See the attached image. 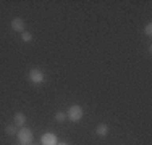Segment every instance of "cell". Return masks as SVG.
<instances>
[{"label": "cell", "instance_id": "11", "mask_svg": "<svg viewBox=\"0 0 152 145\" xmlns=\"http://www.w3.org/2000/svg\"><path fill=\"white\" fill-rule=\"evenodd\" d=\"M144 32H146L147 36H152V24H146V28H144Z\"/></svg>", "mask_w": 152, "mask_h": 145}, {"label": "cell", "instance_id": "3", "mask_svg": "<svg viewBox=\"0 0 152 145\" xmlns=\"http://www.w3.org/2000/svg\"><path fill=\"white\" fill-rule=\"evenodd\" d=\"M29 79H31L32 84H42V82H44V74H42L37 68H34V70L29 71Z\"/></svg>", "mask_w": 152, "mask_h": 145}, {"label": "cell", "instance_id": "9", "mask_svg": "<svg viewBox=\"0 0 152 145\" xmlns=\"http://www.w3.org/2000/svg\"><path fill=\"white\" fill-rule=\"evenodd\" d=\"M5 132L8 134V136H15V134H16V129H15V126H7Z\"/></svg>", "mask_w": 152, "mask_h": 145}, {"label": "cell", "instance_id": "1", "mask_svg": "<svg viewBox=\"0 0 152 145\" xmlns=\"http://www.w3.org/2000/svg\"><path fill=\"white\" fill-rule=\"evenodd\" d=\"M20 145H31L32 144V130L28 128H21V130L16 132Z\"/></svg>", "mask_w": 152, "mask_h": 145}, {"label": "cell", "instance_id": "6", "mask_svg": "<svg viewBox=\"0 0 152 145\" xmlns=\"http://www.w3.org/2000/svg\"><path fill=\"white\" fill-rule=\"evenodd\" d=\"M13 119H15V124L16 126H21V128H23V126L26 124V116H24L23 113H15Z\"/></svg>", "mask_w": 152, "mask_h": 145}, {"label": "cell", "instance_id": "8", "mask_svg": "<svg viewBox=\"0 0 152 145\" xmlns=\"http://www.w3.org/2000/svg\"><path fill=\"white\" fill-rule=\"evenodd\" d=\"M21 39H23L24 42H31V41H32V36H31L28 31H24V32H23V36H21Z\"/></svg>", "mask_w": 152, "mask_h": 145}, {"label": "cell", "instance_id": "10", "mask_svg": "<svg viewBox=\"0 0 152 145\" xmlns=\"http://www.w3.org/2000/svg\"><path fill=\"white\" fill-rule=\"evenodd\" d=\"M65 118H66V116H65V113H61V111H58V113L55 115V119L58 123H61V121H65Z\"/></svg>", "mask_w": 152, "mask_h": 145}, {"label": "cell", "instance_id": "7", "mask_svg": "<svg viewBox=\"0 0 152 145\" xmlns=\"http://www.w3.org/2000/svg\"><path fill=\"white\" fill-rule=\"evenodd\" d=\"M96 132H97V136H99V137H105L107 132H108V128L105 124H99V126H97V129H96Z\"/></svg>", "mask_w": 152, "mask_h": 145}, {"label": "cell", "instance_id": "12", "mask_svg": "<svg viewBox=\"0 0 152 145\" xmlns=\"http://www.w3.org/2000/svg\"><path fill=\"white\" fill-rule=\"evenodd\" d=\"M57 145H68V144H57Z\"/></svg>", "mask_w": 152, "mask_h": 145}, {"label": "cell", "instance_id": "2", "mask_svg": "<svg viewBox=\"0 0 152 145\" xmlns=\"http://www.w3.org/2000/svg\"><path fill=\"white\" fill-rule=\"evenodd\" d=\"M83 118V108L79 105H71L70 110H68V119L71 123H79Z\"/></svg>", "mask_w": 152, "mask_h": 145}, {"label": "cell", "instance_id": "4", "mask_svg": "<svg viewBox=\"0 0 152 145\" xmlns=\"http://www.w3.org/2000/svg\"><path fill=\"white\" fill-rule=\"evenodd\" d=\"M12 29H13V31H18V32H24V29H26V23H24V20H21V18H15V20L12 21Z\"/></svg>", "mask_w": 152, "mask_h": 145}, {"label": "cell", "instance_id": "5", "mask_svg": "<svg viewBox=\"0 0 152 145\" xmlns=\"http://www.w3.org/2000/svg\"><path fill=\"white\" fill-rule=\"evenodd\" d=\"M42 145H57V137L52 132H47L42 136Z\"/></svg>", "mask_w": 152, "mask_h": 145}]
</instances>
